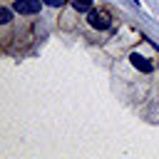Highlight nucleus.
<instances>
[{"label":"nucleus","instance_id":"1","mask_svg":"<svg viewBox=\"0 0 159 159\" xmlns=\"http://www.w3.org/2000/svg\"><path fill=\"white\" fill-rule=\"evenodd\" d=\"M42 5H45L42 0H15L12 10L20 12V15H37L42 10Z\"/></svg>","mask_w":159,"mask_h":159},{"label":"nucleus","instance_id":"2","mask_svg":"<svg viewBox=\"0 0 159 159\" xmlns=\"http://www.w3.org/2000/svg\"><path fill=\"white\" fill-rule=\"evenodd\" d=\"M87 22H89L94 30H107V27L112 25V20H109V15H107L104 10H89V12H87Z\"/></svg>","mask_w":159,"mask_h":159},{"label":"nucleus","instance_id":"3","mask_svg":"<svg viewBox=\"0 0 159 159\" xmlns=\"http://www.w3.org/2000/svg\"><path fill=\"white\" fill-rule=\"evenodd\" d=\"M129 62H132V65H134L139 72H144V75H149V72L154 70V65H152V62H149L144 55H139V52H132V55H129Z\"/></svg>","mask_w":159,"mask_h":159},{"label":"nucleus","instance_id":"4","mask_svg":"<svg viewBox=\"0 0 159 159\" xmlns=\"http://www.w3.org/2000/svg\"><path fill=\"white\" fill-rule=\"evenodd\" d=\"M72 7L77 12H89L92 10V0H72Z\"/></svg>","mask_w":159,"mask_h":159},{"label":"nucleus","instance_id":"5","mask_svg":"<svg viewBox=\"0 0 159 159\" xmlns=\"http://www.w3.org/2000/svg\"><path fill=\"white\" fill-rule=\"evenodd\" d=\"M10 17H12V10H10V7H0V22H2V25H7V22H10Z\"/></svg>","mask_w":159,"mask_h":159},{"label":"nucleus","instance_id":"6","mask_svg":"<svg viewBox=\"0 0 159 159\" xmlns=\"http://www.w3.org/2000/svg\"><path fill=\"white\" fill-rule=\"evenodd\" d=\"M42 2H45V5H50V7H62L67 0H42Z\"/></svg>","mask_w":159,"mask_h":159}]
</instances>
